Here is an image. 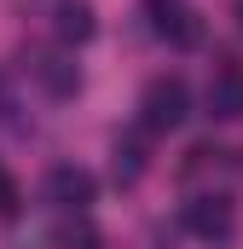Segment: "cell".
<instances>
[{"label":"cell","instance_id":"cell-4","mask_svg":"<svg viewBox=\"0 0 243 249\" xmlns=\"http://www.w3.org/2000/svg\"><path fill=\"white\" fill-rule=\"evenodd\" d=\"M185 226H191L197 238H232L238 214H232L226 197H191V203H185Z\"/></svg>","mask_w":243,"mask_h":249},{"label":"cell","instance_id":"cell-7","mask_svg":"<svg viewBox=\"0 0 243 249\" xmlns=\"http://www.w3.org/2000/svg\"><path fill=\"white\" fill-rule=\"evenodd\" d=\"M35 70H41V81H47L52 93H69V87H75V70H64L58 58H41V64H35Z\"/></svg>","mask_w":243,"mask_h":249},{"label":"cell","instance_id":"cell-8","mask_svg":"<svg viewBox=\"0 0 243 249\" xmlns=\"http://www.w3.org/2000/svg\"><path fill=\"white\" fill-rule=\"evenodd\" d=\"M139 174H145L139 145H116V180H139Z\"/></svg>","mask_w":243,"mask_h":249},{"label":"cell","instance_id":"cell-9","mask_svg":"<svg viewBox=\"0 0 243 249\" xmlns=\"http://www.w3.org/2000/svg\"><path fill=\"white\" fill-rule=\"evenodd\" d=\"M17 209H23V197H17V186H12V174L0 168V220H12Z\"/></svg>","mask_w":243,"mask_h":249},{"label":"cell","instance_id":"cell-5","mask_svg":"<svg viewBox=\"0 0 243 249\" xmlns=\"http://www.w3.org/2000/svg\"><path fill=\"white\" fill-rule=\"evenodd\" d=\"M208 110L226 116V122H238V116H243V70H238V64L214 70V81H208Z\"/></svg>","mask_w":243,"mask_h":249},{"label":"cell","instance_id":"cell-10","mask_svg":"<svg viewBox=\"0 0 243 249\" xmlns=\"http://www.w3.org/2000/svg\"><path fill=\"white\" fill-rule=\"evenodd\" d=\"M64 249H99V238L81 226V232H64Z\"/></svg>","mask_w":243,"mask_h":249},{"label":"cell","instance_id":"cell-3","mask_svg":"<svg viewBox=\"0 0 243 249\" xmlns=\"http://www.w3.org/2000/svg\"><path fill=\"white\" fill-rule=\"evenodd\" d=\"M93 174H87V168H69V162H64V168H52V174H47V203H52V209H69V214H87V203H93Z\"/></svg>","mask_w":243,"mask_h":249},{"label":"cell","instance_id":"cell-6","mask_svg":"<svg viewBox=\"0 0 243 249\" xmlns=\"http://www.w3.org/2000/svg\"><path fill=\"white\" fill-rule=\"evenodd\" d=\"M93 29L99 23H93V6L87 0H58V41H75L81 47V41H93Z\"/></svg>","mask_w":243,"mask_h":249},{"label":"cell","instance_id":"cell-1","mask_svg":"<svg viewBox=\"0 0 243 249\" xmlns=\"http://www.w3.org/2000/svg\"><path fill=\"white\" fill-rule=\"evenodd\" d=\"M185 116H191L185 81H180V75H156V81L145 87V99H139V122L151 127V133H174Z\"/></svg>","mask_w":243,"mask_h":249},{"label":"cell","instance_id":"cell-11","mask_svg":"<svg viewBox=\"0 0 243 249\" xmlns=\"http://www.w3.org/2000/svg\"><path fill=\"white\" fill-rule=\"evenodd\" d=\"M238 23H243V0H238Z\"/></svg>","mask_w":243,"mask_h":249},{"label":"cell","instance_id":"cell-2","mask_svg":"<svg viewBox=\"0 0 243 249\" xmlns=\"http://www.w3.org/2000/svg\"><path fill=\"white\" fill-rule=\"evenodd\" d=\"M145 18H151V35H162V41H174V47H191V41L203 35L197 12L180 6V0H145Z\"/></svg>","mask_w":243,"mask_h":249}]
</instances>
